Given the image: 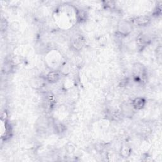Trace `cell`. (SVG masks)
Listing matches in <instances>:
<instances>
[{"mask_svg":"<svg viewBox=\"0 0 162 162\" xmlns=\"http://www.w3.org/2000/svg\"><path fill=\"white\" fill-rule=\"evenodd\" d=\"M145 100L141 98H137L132 101V105L136 110L142 109L145 105Z\"/></svg>","mask_w":162,"mask_h":162,"instance_id":"6da1fadb","label":"cell"},{"mask_svg":"<svg viewBox=\"0 0 162 162\" xmlns=\"http://www.w3.org/2000/svg\"><path fill=\"white\" fill-rule=\"evenodd\" d=\"M149 22H150V19L146 17H138L135 20V22L139 25H144L145 24H147Z\"/></svg>","mask_w":162,"mask_h":162,"instance_id":"3957f363","label":"cell"},{"mask_svg":"<svg viewBox=\"0 0 162 162\" xmlns=\"http://www.w3.org/2000/svg\"><path fill=\"white\" fill-rule=\"evenodd\" d=\"M46 77H47V80L49 83H54L57 82V81L59 80L60 75L57 72L53 71L48 73L46 75Z\"/></svg>","mask_w":162,"mask_h":162,"instance_id":"7a4b0ae2","label":"cell"}]
</instances>
